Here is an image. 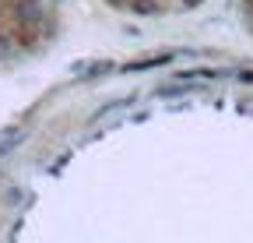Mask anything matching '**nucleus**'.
Returning <instances> with one entry per match:
<instances>
[{"mask_svg":"<svg viewBox=\"0 0 253 243\" xmlns=\"http://www.w3.org/2000/svg\"><path fill=\"white\" fill-rule=\"evenodd\" d=\"M246 11H250V14H253V0H246Z\"/></svg>","mask_w":253,"mask_h":243,"instance_id":"nucleus-4","label":"nucleus"},{"mask_svg":"<svg viewBox=\"0 0 253 243\" xmlns=\"http://www.w3.org/2000/svg\"><path fill=\"white\" fill-rule=\"evenodd\" d=\"M126 4H130L137 14H158L166 7V0H126Z\"/></svg>","mask_w":253,"mask_h":243,"instance_id":"nucleus-2","label":"nucleus"},{"mask_svg":"<svg viewBox=\"0 0 253 243\" xmlns=\"http://www.w3.org/2000/svg\"><path fill=\"white\" fill-rule=\"evenodd\" d=\"M109 64H88V67H81V78H91V74H102Z\"/></svg>","mask_w":253,"mask_h":243,"instance_id":"nucleus-3","label":"nucleus"},{"mask_svg":"<svg viewBox=\"0 0 253 243\" xmlns=\"http://www.w3.org/2000/svg\"><path fill=\"white\" fill-rule=\"evenodd\" d=\"M25 141V131L21 127H11V131H0V159H4V155H11V151L18 148Z\"/></svg>","mask_w":253,"mask_h":243,"instance_id":"nucleus-1","label":"nucleus"},{"mask_svg":"<svg viewBox=\"0 0 253 243\" xmlns=\"http://www.w3.org/2000/svg\"><path fill=\"white\" fill-rule=\"evenodd\" d=\"M109 4H123V0H109Z\"/></svg>","mask_w":253,"mask_h":243,"instance_id":"nucleus-5","label":"nucleus"}]
</instances>
